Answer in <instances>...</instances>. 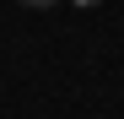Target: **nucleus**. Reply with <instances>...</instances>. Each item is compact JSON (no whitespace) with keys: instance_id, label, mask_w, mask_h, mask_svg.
<instances>
[{"instance_id":"nucleus-1","label":"nucleus","mask_w":124,"mask_h":119,"mask_svg":"<svg viewBox=\"0 0 124 119\" xmlns=\"http://www.w3.org/2000/svg\"><path fill=\"white\" fill-rule=\"evenodd\" d=\"M16 6H38V11H49V6H59V0H16Z\"/></svg>"},{"instance_id":"nucleus-2","label":"nucleus","mask_w":124,"mask_h":119,"mask_svg":"<svg viewBox=\"0 0 124 119\" xmlns=\"http://www.w3.org/2000/svg\"><path fill=\"white\" fill-rule=\"evenodd\" d=\"M76 6H86V11H92V6H102V0H76Z\"/></svg>"}]
</instances>
